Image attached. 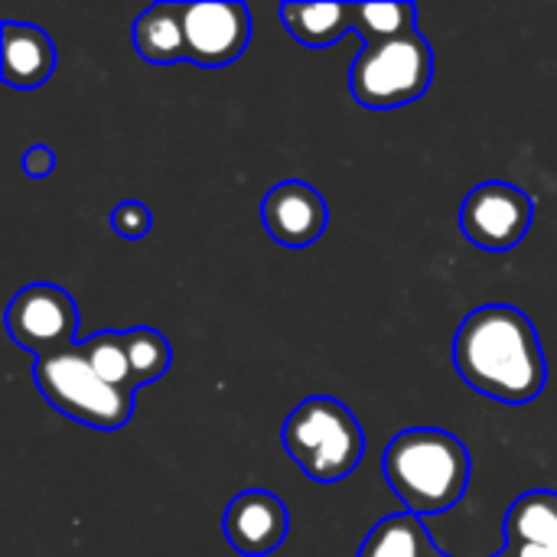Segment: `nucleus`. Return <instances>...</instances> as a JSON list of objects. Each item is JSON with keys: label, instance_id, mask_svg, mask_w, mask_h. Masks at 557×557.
<instances>
[{"label": "nucleus", "instance_id": "nucleus-4", "mask_svg": "<svg viewBox=\"0 0 557 557\" xmlns=\"http://www.w3.org/2000/svg\"><path fill=\"white\" fill-rule=\"evenodd\" d=\"M33 379L55 411L91 431H121L134 418V392L108 385L85 362L78 346L36 359Z\"/></svg>", "mask_w": 557, "mask_h": 557}, {"label": "nucleus", "instance_id": "nucleus-18", "mask_svg": "<svg viewBox=\"0 0 557 557\" xmlns=\"http://www.w3.org/2000/svg\"><path fill=\"white\" fill-rule=\"evenodd\" d=\"M124 336H127V356H131L134 388L163 379L166 369H170V362H173V352H170L166 336L160 330H153V326H134Z\"/></svg>", "mask_w": 557, "mask_h": 557}, {"label": "nucleus", "instance_id": "nucleus-16", "mask_svg": "<svg viewBox=\"0 0 557 557\" xmlns=\"http://www.w3.org/2000/svg\"><path fill=\"white\" fill-rule=\"evenodd\" d=\"M352 7V33L362 46L388 42L418 29L414 3H349Z\"/></svg>", "mask_w": 557, "mask_h": 557}, {"label": "nucleus", "instance_id": "nucleus-10", "mask_svg": "<svg viewBox=\"0 0 557 557\" xmlns=\"http://www.w3.org/2000/svg\"><path fill=\"white\" fill-rule=\"evenodd\" d=\"M222 532L238 555L268 557L284 545L290 512L271 490H245L225 506Z\"/></svg>", "mask_w": 557, "mask_h": 557}, {"label": "nucleus", "instance_id": "nucleus-17", "mask_svg": "<svg viewBox=\"0 0 557 557\" xmlns=\"http://www.w3.org/2000/svg\"><path fill=\"white\" fill-rule=\"evenodd\" d=\"M78 352L85 356V362L114 388L124 392H137L134 388V375H131V356H127V336L117 330H101L88 339L78 343Z\"/></svg>", "mask_w": 557, "mask_h": 557}, {"label": "nucleus", "instance_id": "nucleus-15", "mask_svg": "<svg viewBox=\"0 0 557 557\" xmlns=\"http://www.w3.org/2000/svg\"><path fill=\"white\" fill-rule=\"evenodd\" d=\"M434 539L428 525L411 512H395L375 522L356 557H434Z\"/></svg>", "mask_w": 557, "mask_h": 557}, {"label": "nucleus", "instance_id": "nucleus-12", "mask_svg": "<svg viewBox=\"0 0 557 557\" xmlns=\"http://www.w3.org/2000/svg\"><path fill=\"white\" fill-rule=\"evenodd\" d=\"M506 552L512 557H557L555 490H529L509 506Z\"/></svg>", "mask_w": 557, "mask_h": 557}, {"label": "nucleus", "instance_id": "nucleus-13", "mask_svg": "<svg viewBox=\"0 0 557 557\" xmlns=\"http://www.w3.org/2000/svg\"><path fill=\"white\" fill-rule=\"evenodd\" d=\"M134 49L150 65H173L186 59V33L180 3H153L134 20Z\"/></svg>", "mask_w": 557, "mask_h": 557}, {"label": "nucleus", "instance_id": "nucleus-9", "mask_svg": "<svg viewBox=\"0 0 557 557\" xmlns=\"http://www.w3.org/2000/svg\"><path fill=\"white\" fill-rule=\"evenodd\" d=\"M261 222L284 248H310L323 238L330 209L326 199L304 180H284L261 199Z\"/></svg>", "mask_w": 557, "mask_h": 557}, {"label": "nucleus", "instance_id": "nucleus-20", "mask_svg": "<svg viewBox=\"0 0 557 557\" xmlns=\"http://www.w3.org/2000/svg\"><path fill=\"white\" fill-rule=\"evenodd\" d=\"M20 170L33 180H46L55 173V150L46 144H33L23 157H20Z\"/></svg>", "mask_w": 557, "mask_h": 557}, {"label": "nucleus", "instance_id": "nucleus-22", "mask_svg": "<svg viewBox=\"0 0 557 557\" xmlns=\"http://www.w3.org/2000/svg\"><path fill=\"white\" fill-rule=\"evenodd\" d=\"M434 557H450V555H444V552H437V555H434Z\"/></svg>", "mask_w": 557, "mask_h": 557}, {"label": "nucleus", "instance_id": "nucleus-7", "mask_svg": "<svg viewBox=\"0 0 557 557\" xmlns=\"http://www.w3.org/2000/svg\"><path fill=\"white\" fill-rule=\"evenodd\" d=\"M532 222L535 199L506 180H486L460 202V232L483 251H509L522 245Z\"/></svg>", "mask_w": 557, "mask_h": 557}, {"label": "nucleus", "instance_id": "nucleus-5", "mask_svg": "<svg viewBox=\"0 0 557 557\" xmlns=\"http://www.w3.org/2000/svg\"><path fill=\"white\" fill-rule=\"evenodd\" d=\"M434 78L431 42L414 29L408 36L362 46L349 69V91L369 111H395L418 101Z\"/></svg>", "mask_w": 557, "mask_h": 557}, {"label": "nucleus", "instance_id": "nucleus-8", "mask_svg": "<svg viewBox=\"0 0 557 557\" xmlns=\"http://www.w3.org/2000/svg\"><path fill=\"white\" fill-rule=\"evenodd\" d=\"M186 59L202 69H219L245 55L251 42V13L235 0H199L180 3Z\"/></svg>", "mask_w": 557, "mask_h": 557}, {"label": "nucleus", "instance_id": "nucleus-14", "mask_svg": "<svg viewBox=\"0 0 557 557\" xmlns=\"http://www.w3.org/2000/svg\"><path fill=\"white\" fill-rule=\"evenodd\" d=\"M277 16L284 29L313 49H326L352 33V7L349 3H281Z\"/></svg>", "mask_w": 557, "mask_h": 557}, {"label": "nucleus", "instance_id": "nucleus-3", "mask_svg": "<svg viewBox=\"0 0 557 557\" xmlns=\"http://www.w3.org/2000/svg\"><path fill=\"white\" fill-rule=\"evenodd\" d=\"M281 447L313 483H339L356 473L366 454L359 418L330 395L304 398L281 424Z\"/></svg>", "mask_w": 557, "mask_h": 557}, {"label": "nucleus", "instance_id": "nucleus-11", "mask_svg": "<svg viewBox=\"0 0 557 557\" xmlns=\"http://www.w3.org/2000/svg\"><path fill=\"white\" fill-rule=\"evenodd\" d=\"M0 72L3 85L33 91L46 85L55 72V42L46 29L33 23L3 20L0 23Z\"/></svg>", "mask_w": 557, "mask_h": 557}, {"label": "nucleus", "instance_id": "nucleus-2", "mask_svg": "<svg viewBox=\"0 0 557 557\" xmlns=\"http://www.w3.org/2000/svg\"><path fill=\"white\" fill-rule=\"evenodd\" d=\"M470 450L441 428H408L382 454V476L405 512L428 519L454 509L470 486Z\"/></svg>", "mask_w": 557, "mask_h": 557}, {"label": "nucleus", "instance_id": "nucleus-21", "mask_svg": "<svg viewBox=\"0 0 557 557\" xmlns=\"http://www.w3.org/2000/svg\"><path fill=\"white\" fill-rule=\"evenodd\" d=\"M496 557H512V555H509V552H503V555H496Z\"/></svg>", "mask_w": 557, "mask_h": 557}, {"label": "nucleus", "instance_id": "nucleus-19", "mask_svg": "<svg viewBox=\"0 0 557 557\" xmlns=\"http://www.w3.org/2000/svg\"><path fill=\"white\" fill-rule=\"evenodd\" d=\"M150 225H153V215H150V209L140 199H124V202H117L111 209V228L124 242L147 238L150 235Z\"/></svg>", "mask_w": 557, "mask_h": 557}, {"label": "nucleus", "instance_id": "nucleus-1", "mask_svg": "<svg viewBox=\"0 0 557 557\" xmlns=\"http://www.w3.org/2000/svg\"><path fill=\"white\" fill-rule=\"evenodd\" d=\"M454 366L473 392L503 405H529L548 382L539 330L509 304H483L460 320Z\"/></svg>", "mask_w": 557, "mask_h": 557}, {"label": "nucleus", "instance_id": "nucleus-6", "mask_svg": "<svg viewBox=\"0 0 557 557\" xmlns=\"http://www.w3.org/2000/svg\"><path fill=\"white\" fill-rule=\"evenodd\" d=\"M7 333L36 359L78 346V307L59 284H26L3 313Z\"/></svg>", "mask_w": 557, "mask_h": 557}]
</instances>
